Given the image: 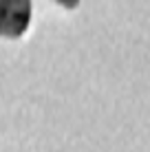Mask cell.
Here are the masks:
<instances>
[{"label":"cell","mask_w":150,"mask_h":152,"mask_svg":"<svg viewBox=\"0 0 150 152\" xmlns=\"http://www.w3.org/2000/svg\"><path fill=\"white\" fill-rule=\"evenodd\" d=\"M31 0H0V38H22L31 24Z\"/></svg>","instance_id":"1"},{"label":"cell","mask_w":150,"mask_h":152,"mask_svg":"<svg viewBox=\"0 0 150 152\" xmlns=\"http://www.w3.org/2000/svg\"><path fill=\"white\" fill-rule=\"evenodd\" d=\"M55 2H58L60 7H64V9H75L77 4H80V0H55Z\"/></svg>","instance_id":"2"}]
</instances>
